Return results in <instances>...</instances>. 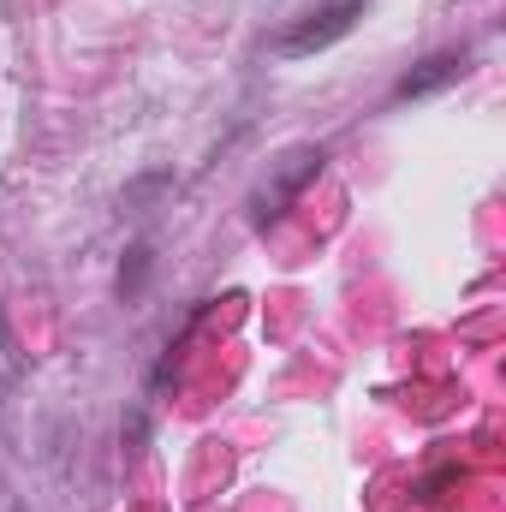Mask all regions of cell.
I'll list each match as a JSON object with an SVG mask.
<instances>
[{
  "mask_svg": "<svg viewBox=\"0 0 506 512\" xmlns=\"http://www.w3.org/2000/svg\"><path fill=\"white\" fill-rule=\"evenodd\" d=\"M358 18H364V0H334V6H322V12H310V18H298L286 36H274L268 54H274V60H304V54H316V48H334Z\"/></svg>",
  "mask_w": 506,
  "mask_h": 512,
  "instance_id": "cell-1",
  "label": "cell"
},
{
  "mask_svg": "<svg viewBox=\"0 0 506 512\" xmlns=\"http://www.w3.org/2000/svg\"><path fill=\"white\" fill-rule=\"evenodd\" d=\"M316 173H322V149H292L286 167L274 173V185L256 191V227H268V215H280V203H286L304 179H316Z\"/></svg>",
  "mask_w": 506,
  "mask_h": 512,
  "instance_id": "cell-2",
  "label": "cell"
},
{
  "mask_svg": "<svg viewBox=\"0 0 506 512\" xmlns=\"http://www.w3.org/2000/svg\"><path fill=\"white\" fill-rule=\"evenodd\" d=\"M459 78H465V54H435V60H423L417 72H405V78H399L393 102H417V96H435V90H447V84H459Z\"/></svg>",
  "mask_w": 506,
  "mask_h": 512,
  "instance_id": "cell-3",
  "label": "cell"
},
{
  "mask_svg": "<svg viewBox=\"0 0 506 512\" xmlns=\"http://www.w3.org/2000/svg\"><path fill=\"white\" fill-rule=\"evenodd\" d=\"M143 274H149V251L137 245V251H131V274H120V286H126V292H137V286H143Z\"/></svg>",
  "mask_w": 506,
  "mask_h": 512,
  "instance_id": "cell-4",
  "label": "cell"
}]
</instances>
